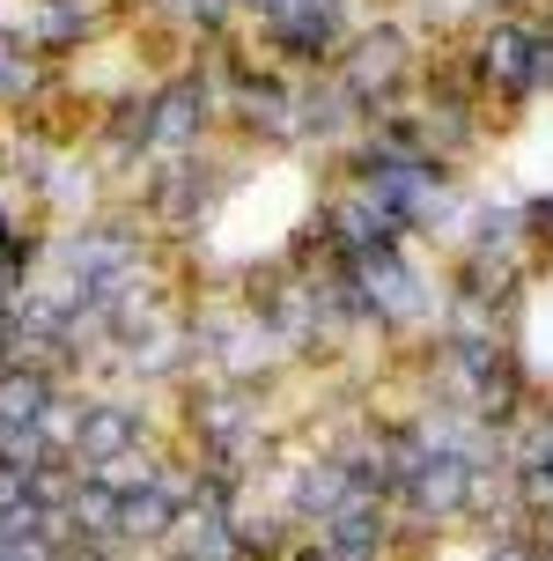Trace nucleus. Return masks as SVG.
<instances>
[{
	"label": "nucleus",
	"mask_w": 553,
	"mask_h": 561,
	"mask_svg": "<svg viewBox=\"0 0 553 561\" xmlns=\"http://www.w3.org/2000/svg\"><path fill=\"white\" fill-rule=\"evenodd\" d=\"M45 414V377H0V421H37Z\"/></svg>",
	"instance_id": "nucleus-1"
}]
</instances>
